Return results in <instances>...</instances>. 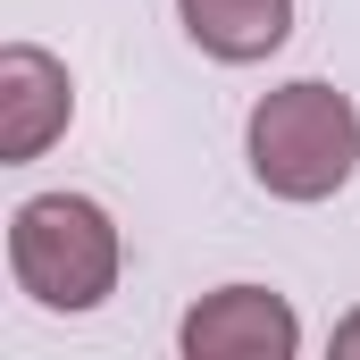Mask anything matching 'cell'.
Returning a JSON list of instances; mask_svg holds the SVG:
<instances>
[{
  "instance_id": "6da1fadb",
  "label": "cell",
  "mask_w": 360,
  "mask_h": 360,
  "mask_svg": "<svg viewBox=\"0 0 360 360\" xmlns=\"http://www.w3.org/2000/svg\"><path fill=\"white\" fill-rule=\"evenodd\" d=\"M243 160L252 184L269 201H335L360 168V109L352 92L319 84V76H293L252 101V126H243Z\"/></svg>"
},
{
  "instance_id": "7a4b0ae2",
  "label": "cell",
  "mask_w": 360,
  "mask_h": 360,
  "mask_svg": "<svg viewBox=\"0 0 360 360\" xmlns=\"http://www.w3.org/2000/svg\"><path fill=\"white\" fill-rule=\"evenodd\" d=\"M126 269V243H117V218L92 201V193H34L17 201L8 218V276L34 310L51 319H84L117 293Z\"/></svg>"
},
{
  "instance_id": "3957f363",
  "label": "cell",
  "mask_w": 360,
  "mask_h": 360,
  "mask_svg": "<svg viewBox=\"0 0 360 360\" xmlns=\"http://www.w3.org/2000/svg\"><path fill=\"white\" fill-rule=\"evenodd\" d=\"M184 360H293L302 352V319L276 285H218L184 310L176 327Z\"/></svg>"
},
{
  "instance_id": "277c9868",
  "label": "cell",
  "mask_w": 360,
  "mask_h": 360,
  "mask_svg": "<svg viewBox=\"0 0 360 360\" xmlns=\"http://www.w3.org/2000/svg\"><path fill=\"white\" fill-rule=\"evenodd\" d=\"M76 117V76L42 51V42H8L0 51V168L42 160Z\"/></svg>"
},
{
  "instance_id": "5b68a950",
  "label": "cell",
  "mask_w": 360,
  "mask_h": 360,
  "mask_svg": "<svg viewBox=\"0 0 360 360\" xmlns=\"http://www.w3.org/2000/svg\"><path fill=\"white\" fill-rule=\"evenodd\" d=\"M176 25L193 34V51H210L218 68H252V59L285 51L293 0H176Z\"/></svg>"
},
{
  "instance_id": "8992f818",
  "label": "cell",
  "mask_w": 360,
  "mask_h": 360,
  "mask_svg": "<svg viewBox=\"0 0 360 360\" xmlns=\"http://www.w3.org/2000/svg\"><path fill=\"white\" fill-rule=\"evenodd\" d=\"M327 344H335V360H360V310L335 319V335H327Z\"/></svg>"
}]
</instances>
